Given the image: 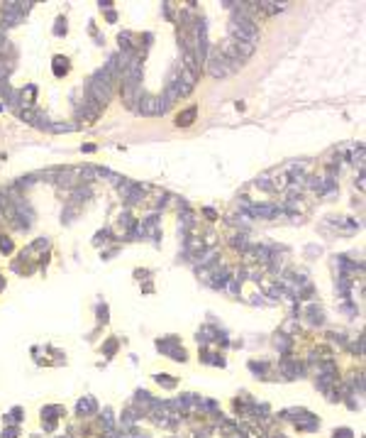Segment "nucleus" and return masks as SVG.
Here are the masks:
<instances>
[{
    "label": "nucleus",
    "mask_w": 366,
    "mask_h": 438,
    "mask_svg": "<svg viewBox=\"0 0 366 438\" xmlns=\"http://www.w3.org/2000/svg\"><path fill=\"white\" fill-rule=\"evenodd\" d=\"M193 118H195V111L191 108V111H188V113L183 115V118H178V125H186V123H191Z\"/></svg>",
    "instance_id": "2"
},
{
    "label": "nucleus",
    "mask_w": 366,
    "mask_h": 438,
    "mask_svg": "<svg viewBox=\"0 0 366 438\" xmlns=\"http://www.w3.org/2000/svg\"><path fill=\"white\" fill-rule=\"evenodd\" d=\"M142 108H144V113H164V100L161 98H144V103H142Z\"/></svg>",
    "instance_id": "1"
}]
</instances>
